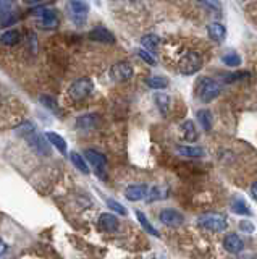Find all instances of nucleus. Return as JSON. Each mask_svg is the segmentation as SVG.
Returning a JSON list of instances; mask_svg holds the SVG:
<instances>
[{
	"label": "nucleus",
	"instance_id": "obj_1",
	"mask_svg": "<svg viewBox=\"0 0 257 259\" xmlns=\"http://www.w3.org/2000/svg\"><path fill=\"white\" fill-rule=\"evenodd\" d=\"M21 121V105L0 84V128L18 125Z\"/></svg>",
	"mask_w": 257,
	"mask_h": 259
},
{
	"label": "nucleus",
	"instance_id": "obj_2",
	"mask_svg": "<svg viewBox=\"0 0 257 259\" xmlns=\"http://www.w3.org/2000/svg\"><path fill=\"white\" fill-rule=\"evenodd\" d=\"M202 63H204V60H202V57L199 52L188 50V52H185V54H181L180 57H178L176 68L181 75H194V73H197L202 68Z\"/></svg>",
	"mask_w": 257,
	"mask_h": 259
},
{
	"label": "nucleus",
	"instance_id": "obj_3",
	"mask_svg": "<svg viewBox=\"0 0 257 259\" xmlns=\"http://www.w3.org/2000/svg\"><path fill=\"white\" fill-rule=\"evenodd\" d=\"M66 13H68V18H70L73 23L81 26V24H85L87 20L89 7L85 0H70V2L66 3Z\"/></svg>",
	"mask_w": 257,
	"mask_h": 259
},
{
	"label": "nucleus",
	"instance_id": "obj_4",
	"mask_svg": "<svg viewBox=\"0 0 257 259\" xmlns=\"http://www.w3.org/2000/svg\"><path fill=\"white\" fill-rule=\"evenodd\" d=\"M196 94L202 102H212L214 99H217L220 96V86L218 83H215L214 80L209 78H202L196 86Z\"/></svg>",
	"mask_w": 257,
	"mask_h": 259
},
{
	"label": "nucleus",
	"instance_id": "obj_5",
	"mask_svg": "<svg viewBox=\"0 0 257 259\" xmlns=\"http://www.w3.org/2000/svg\"><path fill=\"white\" fill-rule=\"evenodd\" d=\"M92 91H94V83L91 80H87V78H81V80L75 81L70 86V89H68V97L78 102V100H83L91 96Z\"/></svg>",
	"mask_w": 257,
	"mask_h": 259
},
{
	"label": "nucleus",
	"instance_id": "obj_6",
	"mask_svg": "<svg viewBox=\"0 0 257 259\" xmlns=\"http://www.w3.org/2000/svg\"><path fill=\"white\" fill-rule=\"evenodd\" d=\"M199 225L212 232H225L227 230V220L218 214H204L197 219Z\"/></svg>",
	"mask_w": 257,
	"mask_h": 259
},
{
	"label": "nucleus",
	"instance_id": "obj_7",
	"mask_svg": "<svg viewBox=\"0 0 257 259\" xmlns=\"http://www.w3.org/2000/svg\"><path fill=\"white\" fill-rule=\"evenodd\" d=\"M110 76L115 81H128L133 78V67L128 62H118L110 70Z\"/></svg>",
	"mask_w": 257,
	"mask_h": 259
},
{
	"label": "nucleus",
	"instance_id": "obj_8",
	"mask_svg": "<svg viewBox=\"0 0 257 259\" xmlns=\"http://www.w3.org/2000/svg\"><path fill=\"white\" fill-rule=\"evenodd\" d=\"M34 15L36 17H39V23L45 29H54V28L59 26V18H57L54 10L41 8V10H36Z\"/></svg>",
	"mask_w": 257,
	"mask_h": 259
},
{
	"label": "nucleus",
	"instance_id": "obj_9",
	"mask_svg": "<svg viewBox=\"0 0 257 259\" xmlns=\"http://www.w3.org/2000/svg\"><path fill=\"white\" fill-rule=\"evenodd\" d=\"M160 222L169 227H178L185 222V217L175 209H164L160 212Z\"/></svg>",
	"mask_w": 257,
	"mask_h": 259
},
{
	"label": "nucleus",
	"instance_id": "obj_10",
	"mask_svg": "<svg viewBox=\"0 0 257 259\" xmlns=\"http://www.w3.org/2000/svg\"><path fill=\"white\" fill-rule=\"evenodd\" d=\"M85 156H86V159L89 161V164H91V165L96 168L97 173H102L104 172V167H106V157H104L102 154H99L97 151L87 149L85 152Z\"/></svg>",
	"mask_w": 257,
	"mask_h": 259
},
{
	"label": "nucleus",
	"instance_id": "obj_11",
	"mask_svg": "<svg viewBox=\"0 0 257 259\" xmlns=\"http://www.w3.org/2000/svg\"><path fill=\"white\" fill-rule=\"evenodd\" d=\"M148 194V187L146 185H129V187L125 189V196L129 201H139L146 198Z\"/></svg>",
	"mask_w": 257,
	"mask_h": 259
},
{
	"label": "nucleus",
	"instance_id": "obj_12",
	"mask_svg": "<svg viewBox=\"0 0 257 259\" xmlns=\"http://www.w3.org/2000/svg\"><path fill=\"white\" fill-rule=\"evenodd\" d=\"M223 246H225V250H227L228 253H239V251H243V248H244L241 238L238 235H235V234L225 236Z\"/></svg>",
	"mask_w": 257,
	"mask_h": 259
},
{
	"label": "nucleus",
	"instance_id": "obj_13",
	"mask_svg": "<svg viewBox=\"0 0 257 259\" xmlns=\"http://www.w3.org/2000/svg\"><path fill=\"white\" fill-rule=\"evenodd\" d=\"M207 33H209V36H211V39L220 42L225 39V36H227V29H225V26L222 23L214 21V23L207 26Z\"/></svg>",
	"mask_w": 257,
	"mask_h": 259
},
{
	"label": "nucleus",
	"instance_id": "obj_14",
	"mask_svg": "<svg viewBox=\"0 0 257 259\" xmlns=\"http://www.w3.org/2000/svg\"><path fill=\"white\" fill-rule=\"evenodd\" d=\"M91 39L94 41H99V42H108V44H113L115 42V38L113 34L110 33V31H107L106 28H102V26H97L96 29L91 31Z\"/></svg>",
	"mask_w": 257,
	"mask_h": 259
},
{
	"label": "nucleus",
	"instance_id": "obj_15",
	"mask_svg": "<svg viewBox=\"0 0 257 259\" xmlns=\"http://www.w3.org/2000/svg\"><path fill=\"white\" fill-rule=\"evenodd\" d=\"M99 225H101V229L106 232H115L118 229V220L112 214H102L101 217H99Z\"/></svg>",
	"mask_w": 257,
	"mask_h": 259
},
{
	"label": "nucleus",
	"instance_id": "obj_16",
	"mask_svg": "<svg viewBox=\"0 0 257 259\" xmlns=\"http://www.w3.org/2000/svg\"><path fill=\"white\" fill-rule=\"evenodd\" d=\"M45 138L49 140L50 144L55 146V149H59L60 154H66V141L62 138L60 135L54 133V131H47V133H45Z\"/></svg>",
	"mask_w": 257,
	"mask_h": 259
},
{
	"label": "nucleus",
	"instance_id": "obj_17",
	"mask_svg": "<svg viewBox=\"0 0 257 259\" xmlns=\"http://www.w3.org/2000/svg\"><path fill=\"white\" fill-rule=\"evenodd\" d=\"M181 130H183V138H185L188 142H194V141L197 140L196 125H194L191 120L185 121V123H183V126H181Z\"/></svg>",
	"mask_w": 257,
	"mask_h": 259
},
{
	"label": "nucleus",
	"instance_id": "obj_18",
	"mask_svg": "<svg viewBox=\"0 0 257 259\" xmlns=\"http://www.w3.org/2000/svg\"><path fill=\"white\" fill-rule=\"evenodd\" d=\"M12 2L8 0H0V23L8 24L12 21Z\"/></svg>",
	"mask_w": 257,
	"mask_h": 259
},
{
	"label": "nucleus",
	"instance_id": "obj_19",
	"mask_svg": "<svg viewBox=\"0 0 257 259\" xmlns=\"http://www.w3.org/2000/svg\"><path fill=\"white\" fill-rule=\"evenodd\" d=\"M141 44H143L144 49H148L149 52H154L159 49V44H160V38L159 36H155V34H148V36H144L143 41H141Z\"/></svg>",
	"mask_w": 257,
	"mask_h": 259
},
{
	"label": "nucleus",
	"instance_id": "obj_20",
	"mask_svg": "<svg viewBox=\"0 0 257 259\" xmlns=\"http://www.w3.org/2000/svg\"><path fill=\"white\" fill-rule=\"evenodd\" d=\"M20 39H21V34H20V31H17V29L7 31V33H3L2 38H0L2 44H5V46H15V44H18Z\"/></svg>",
	"mask_w": 257,
	"mask_h": 259
},
{
	"label": "nucleus",
	"instance_id": "obj_21",
	"mask_svg": "<svg viewBox=\"0 0 257 259\" xmlns=\"http://www.w3.org/2000/svg\"><path fill=\"white\" fill-rule=\"evenodd\" d=\"M232 209H233V212H235V214H241V215H249V214H251V211H249V208H248V204H246L244 201H243V199H239V198H235V199H233Z\"/></svg>",
	"mask_w": 257,
	"mask_h": 259
},
{
	"label": "nucleus",
	"instance_id": "obj_22",
	"mask_svg": "<svg viewBox=\"0 0 257 259\" xmlns=\"http://www.w3.org/2000/svg\"><path fill=\"white\" fill-rule=\"evenodd\" d=\"M197 120H199V123L202 125V128L209 131L211 130V126H212V115L209 110H199L197 112Z\"/></svg>",
	"mask_w": 257,
	"mask_h": 259
},
{
	"label": "nucleus",
	"instance_id": "obj_23",
	"mask_svg": "<svg viewBox=\"0 0 257 259\" xmlns=\"http://www.w3.org/2000/svg\"><path fill=\"white\" fill-rule=\"evenodd\" d=\"M146 83H148V86L152 89H164L169 86V81H167V78L164 76H150L146 80Z\"/></svg>",
	"mask_w": 257,
	"mask_h": 259
},
{
	"label": "nucleus",
	"instance_id": "obj_24",
	"mask_svg": "<svg viewBox=\"0 0 257 259\" xmlns=\"http://www.w3.org/2000/svg\"><path fill=\"white\" fill-rule=\"evenodd\" d=\"M136 217H138L139 224L144 227V230L148 232V234L154 235V236H159V232H157V229H154V227L150 225V222L148 220V217H146L143 212H141V211H138V212H136Z\"/></svg>",
	"mask_w": 257,
	"mask_h": 259
},
{
	"label": "nucleus",
	"instance_id": "obj_25",
	"mask_svg": "<svg viewBox=\"0 0 257 259\" xmlns=\"http://www.w3.org/2000/svg\"><path fill=\"white\" fill-rule=\"evenodd\" d=\"M155 102H157V107L160 109V112L167 114V110H169V107H170V97L164 93H157L155 94Z\"/></svg>",
	"mask_w": 257,
	"mask_h": 259
},
{
	"label": "nucleus",
	"instance_id": "obj_26",
	"mask_svg": "<svg viewBox=\"0 0 257 259\" xmlns=\"http://www.w3.org/2000/svg\"><path fill=\"white\" fill-rule=\"evenodd\" d=\"M70 157H71V162L75 164V167L78 168V170H81L83 173H89V167L86 165V162H85V159H83V156H80L78 152H71Z\"/></svg>",
	"mask_w": 257,
	"mask_h": 259
},
{
	"label": "nucleus",
	"instance_id": "obj_27",
	"mask_svg": "<svg viewBox=\"0 0 257 259\" xmlns=\"http://www.w3.org/2000/svg\"><path fill=\"white\" fill-rule=\"evenodd\" d=\"M178 152L186 157H201L204 154L202 149H199V147H191V146H183V147H178Z\"/></svg>",
	"mask_w": 257,
	"mask_h": 259
},
{
	"label": "nucleus",
	"instance_id": "obj_28",
	"mask_svg": "<svg viewBox=\"0 0 257 259\" xmlns=\"http://www.w3.org/2000/svg\"><path fill=\"white\" fill-rule=\"evenodd\" d=\"M222 62L228 67H238L241 65V57L236 54V52H228L222 57Z\"/></svg>",
	"mask_w": 257,
	"mask_h": 259
},
{
	"label": "nucleus",
	"instance_id": "obj_29",
	"mask_svg": "<svg viewBox=\"0 0 257 259\" xmlns=\"http://www.w3.org/2000/svg\"><path fill=\"white\" fill-rule=\"evenodd\" d=\"M31 144H33V147H36L41 154H49V147H47L44 138H41V136H34V138L31 140Z\"/></svg>",
	"mask_w": 257,
	"mask_h": 259
},
{
	"label": "nucleus",
	"instance_id": "obj_30",
	"mask_svg": "<svg viewBox=\"0 0 257 259\" xmlns=\"http://www.w3.org/2000/svg\"><path fill=\"white\" fill-rule=\"evenodd\" d=\"M94 120H96V115H83V117L78 118V126L80 128H92V125H94Z\"/></svg>",
	"mask_w": 257,
	"mask_h": 259
},
{
	"label": "nucleus",
	"instance_id": "obj_31",
	"mask_svg": "<svg viewBox=\"0 0 257 259\" xmlns=\"http://www.w3.org/2000/svg\"><path fill=\"white\" fill-rule=\"evenodd\" d=\"M107 206H108L110 209L117 211V212H118L120 215H127V209H125L123 206L120 204V203H117V201H113V199H108V201H107Z\"/></svg>",
	"mask_w": 257,
	"mask_h": 259
},
{
	"label": "nucleus",
	"instance_id": "obj_32",
	"mask_svg": "<svg viewBox=\"0 0 257 259\" xmlns=\"http://www.w3.org/2000/svg\"><path fill=\"white\" fill-rule=\"evenodd\" d=\"M41 102H43L47 109H50V110H54V112H59V109H57V104H55V100L49 97V96H41Z\"/></svg>",
	"mask_w": 257,
	"mask_h": 259
},
{
	"label": "nucleus",
	"instance_id": "obj_33",
	"mask_svg": "<svg viewBox=\"0 0 257 259\" xmlns=\"http://www.w3.org/2000/svg\"><path fill=\"white\" fill-rule=\"evenodd\" d=\"M138 55L141 57V59H143L146 63H149V65H155V59L154 57H152L149 52H146L144 49H141V50H138Z\"/></svg>",
	"mask_w": 257,
	"mask_h": 259
},
{
	"label": "nucleus",
	"instance_id": "obj_34",
	"mask_svg": "<svg viewBox=\"0 0 257 259\" xmlns=\"http://www.w3.org/2000/svg\"><path fill=\"white\" fill-rule=\"evenodd\" d=\"M243 76H249V73L243 71V73H236V75H230V76L227 78V81L232 83L233 80H239V78H243Z\"/></svg>",
	"mask_w": 257,
	"mask_h": 259
},
{
	"label": "nucleus",
	"instance_id": "obj_35",
	"mask_svg": "<svg viewBox=\"0 0 257 259\" xmlns=\"http://www.w3.org/2000/svg\"><path fill=\"white\" fill-rule=\"evenodd\" d=\"M251 196H253V199H257V185L256 183L251 185Z\"/></svg>",
	"mask_w": 257,
	"mask_h": 259
},
{
	"label": "nucleus",
	"instance_id": "obj_36",
	"mask_svg": "<svg viewBox=\"0 0 257 259\" xmlns=\"http://www.w3.org/2000/svg\"><path fill=\"white\" fill-rule=\"evenodd\" d=\"M21 259H47V258H44V256H38V255H26V256H23Z\"/></svg>",
	"mask_w": 257,
	"mask_h": 259
},
{
	"label": "nucleus",
	"instance_id": "obj_37",
	"mask_svg": "<svg viewBox=\"0 0 257 259\" xmlns=\"http://www.w3.org/2000/svg\"><path fill=\"white\" fill-rule=\"evenodd\" d=\"M28 5H41L43 2H45V0H24Z\"/></svg>",
	"mask_w": 257,
	"mask_h": 259
},
{
	"label": "nucleus",
	"instance_id": "obj_38",
	"mask_svg": "<svg viewBox=\"0 0 257 259\" xmlns=\"http://www.w3.org/2000/svg\"><path fill=\"white\" fill-rule=\"evenodd\" d=\"M5 251H7V245H5L2 240H0V256H2Z\"/></svg>",
	"mask_w": 257,
	"mask_h": 259
},
{
	"label": "nucleus",
	"instance_id": "obj_39",
	"mask_svg": "<svg viewBox=\"0 0 257 259\" xmlns=\"http://www.w3.org/2000/svg\"><path fill=\"white\" fill-rule=\"evenodd\" d=\"M197 2H207V0H197Z\"/></svg>",
	"mask_w": 257,
	"mask_h": 259
}]
</instances>
